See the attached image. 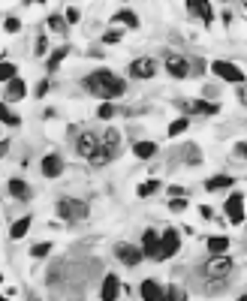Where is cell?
Returning a JSON list of instances; mask_svg holds the SVG:
<instances>
[{
	"label": "cell",
	"instance_id": "cell-1",
	"mask_svg": "<svg viewBox=\"0 0 247 301\" xmlns=\"http://www.w3.org/2000/svg\"><path fill=\"white\" fill-rule=\"evenodd\" d=\"M85 87H88L94 96L106 99V103H112V99H118V96L127 93V81H124L121 75H115L112 69H97V72H91V75L85 78Z\"/></svg>",
	"mask_w": 247,
	"mask_h": 301
},
{
	"label": "cell",
	"instance_id": "cell-2",
	"mask_svg": "<svg viewBox=\"0 0 247 301\" xmlns=\"http://www.w3.org/2000/svg\"><path fill=\"white\" fill-rule=\"evenodd\" d=\"M202 271H205V280H229L235 271V259L232 256H211L202 265Z\"/></svg>",
	"mask_w": 247,
	"mask_h": 301
},
{
	"label": "cell",
	"instance_id": "cell-3",
	"mask_svg": "<svg viewBox=\"0 0 247 301\" xmlns=\"http://www.w3.org/2000/svg\"><path fill=\"white\" fill-rule=\"evenodd\" d=\"M88 211H91V208H88L85 199H57V214H60V220H66V223L85 220Z\"/></svg>",
	"mask_w": 247,
	"mask_h": 301
},
{
	"label": "cell",
	"instance_id": "cell-4",
	"mask_svg": "<svg viewBox=\"0 0 247 301\" xmlns=\"http://www.w3.org/2000/svg\"><path fill=\"white\" fill-rule=\"evenodd\" d=\"M211 72H214L217 78H223V81H232V84H241V81H244V72H241L235 63H229V60H214V63H211Z\"/></svg>",
	"mask_w": 247,
	"mask_h": 301
},
{
	"label": "cell",
	"instance_id": "cell-5",
	"mask_svg": "<svg viewBox=\"0 0 247 301\" xmlns=\"http://www.w3.org/2000/svg\"><path fill=\"white\" fill-rule=\"evenodd\" d=\"M184 115H217L220 112V106L217 103H205V99H181V103H175Z\"/></svg>",
	"mask_w": 247,
	"mask_h": 301
},
{
	"label": "cell",
	"instance_id": "cell-6",
	"mask_svg": "<svg viewBox=\"0 0 247 301\" xmlns=\"http://www.w3.org/2000/svg\"><path fill=\"white\" fill-rule=\"evenodd\" d=\"M157 75V60L154 57H136L130 63V78H154Z\"/></svg>",
	"mask_w": 247,
	"mask_h": 301
},
{
	"label": "cell",
	"instance_id": "cell-7",
	"mask_svg": "<svg viewBox=\"0 0 247 301\" xmlns=\"http://www.w3.org/2000/svg\"><path fill=\"white\" fill-rule=\"evenodd\" d=\"M226 217H229L232 226H241V223H244V196H241V193H232V196L226 199Z\"/></svg>",
	"mask_w": 247,
	"mask_h": 301
},
{
	"label": "cell",
	"instance_id": "cell-8",
	"mask_svg": "<svg viewBox=\"0 0 247 301\" xmlns=\"http://www.w3.org/2000/svg\"><path fill=\"white\" fill-rule=\"evenodd\" d=\"M178 247H181L178 232H175V229H166V232L160 235V256H157V259H169V256H175Z\"/></svg>",
	"mask_w": 247,
	"mask_h": 301
},
{
	"label": "cell",
	"instance_id": "cell-9",
	"mask_svg": "<svg viewBox=\"0 0 247 301\" xmlns=\"http://www.w3.org/2000/svg\"><path fill=\"white\" fill-rule=\"evenodd\" d=\"M97 148H100V136L91 133V130H85V133L75 139V151H78V157H85V160H88Z\"/></svg>",
	"mask_w": 247,
	"mask_h": 301
},
{
	"label": "cell",
	"instance_id": "cell-10",
	"mask_svg": "<svg viewBox=\"0 0 247 301\" xmlns=\"http://www.w3.org/2000/svg\"><path fill=\"white\" fill-rule=\"evenodd\" d=\"M115 256H118L124 265H130V268H133V265H139V262L145 259L139 247H133V244H124V241H121V244H115Z\"/></svg>",
	"mask_w": 247,
	"mask_h": 301
},
{
	"label": "cell",
	"instance_id": "cell-11",
	"mask_svg": "<svg viewBox=\"0 0 247 301\" xmlns=\"http://www.w3.org/2000/svg\"><path fill=\"white\" fill-rule=\"evenodd\" d=\"M139 250H142V256H148V259H157V256H160V235H157V229H145Z\"/></svg>",
	"mask_w": 247,
	"mask_h": 301
},
{
	"label": "cell",
	"instance_id": "cell-12",
	"mask_svg": "<svg viewBox=\"0 0 247 301\" xmlns=\"http://www.w3.org/2000/svg\"><path fill=\"white\" fill-rule=\"evenodd\" d=\"M166 69H169L172 78H187V75H190V63H187V57H181V54H169V57H166Z\"/></svg>",
	"mask_w": 247,
	"mask_h": 301
},
{
	"label": "cell",
	"instance_id": "cell-13",
	"mask_svg": "<svg viewBox=\"0 0 247 301\" xmlns=\"http://www.w3.org/2000/svg\"><path fill=\"white\" fill-rule=\"evenodd\" d=\"M39 169H42L45 178H57V175L63 172V160H60V154H45L42 163H39Z\"/></svg>",
	"mask_w": 247,
	"mask_h": 301
},
{
	"label": "cell",
	"instance_id": "cell-14",
	"mask_svg": "<svg viewBox=\"0 0 247 301\" xmlns=\"http://www.w3.org/2000/svg\"><path fill=\"white\" fill-rule=\"evenodd\" d=\"M100 298H103V301H118V298H121V280H118L115 274H109V277L103 280Z\"/></svg>",
	"mask_w": 247,
	"mask_h": 301
},
{
	"label": "cell",
	"instance_id": "cell-15",
	"mask_svg": "<svg viewBox=\"0 0 247 301\" xmlns=\"http://www.w3.org/2000/svg\"><path fill=\"white\" fill-rule=\"evenodd\" d=\"M184 6H187V9H190L193 15H199V18H202L205 24H208V21L214 18V9H211V3H208V0H187Z\"/></svg>",
	"mask_w": 247,
	"mask_h": 301
},
{
	"label": "cell",
	"instance_id": "cell-16",
	"mask_svg": "<svg viewBox=\"0 0 247 301\" xmlns=\"http://www.w3.org/2000/svg\"><path fill=\"white\" fill-rule=\"evenodd\" d=\"M139 295H142L145 301H163V286H160L157 280H142Z\"/></svg>",
	"mask_w": 247,
	"mask_h": 301
},
{
	"label": "cell",
	"instance_id": "cell-17",
	"mask_svg": "<svg viewBox=\"0 0 247 301\" xmlns=\"http://www.w3.org/2000/svg\"><path fill=\"white\" fill-rule=\"evenodd\" d=\"M118 145H121V133H118L115 127H106V133H103V139H100V148L118 154Z\"/></svg>",
	"mask_w": 247,
	"mask_h": 301
},
{
	"label": "cell",
	"instance_id": "cell-18",
	"mask_svg": "<svg viewBox=\"0 0 247 301\" xmlns=\"http://www.w3.org/2000/svg\"><path fill=\"white\" fill-rule=\"evenodd\" d=\"M9 193H12V199H18V202H27V199L33 196V190H30L21 178H12V181H9Z\"/></svg>",
	"mask_w": 247,
	"mask_h": 301
},
{
	"label": "cell",
	"instance_id": "cell-19",
	"mask_svg": "<svg viewBox=\"0 0 247 301\" xmlns=\"http://www.w3.org/2000/svg\"><path fill=\"white\" fill-rule=\"evenodd\" d=\"M112 21H115V24H127L130 30H136V27H139V15H136L133 9H118V12L112 15Z\"/></svg>",
	"mask_w": 247,
	"mask_h": 301
},
{
	"label": "cell",
	"instance_id": "cell-20",
	"mask_svg": "<svg viewBox=\"0 0 247 301\" xmlns=\"http://www.w3.org/2000/svg\"><path fill=\"white\" fill-rule=\"evenodd\" d=\"M24 93H27V87H24V81H21L18 75H15L12 81H6V99H9V103H18Z\"/></svg>",
	"mask_w": 247,
	"mask_h": 301
},
{
	"label": "cell",
	"instance_id": "cell-21",
	"mask_svg": "<svg viewBox=\"0 0 247 301\" xmlns=\"http://www.w3.org/2000/svg\"><path fill=\"white\" fill-rule=\"evenodd\" d=\"M232 184H235V175H214V178H208L205 187H208L211 193H217V190H229Z\"/></svg>",
	"mask_w": 247,
	"mask_h": 301
},
{
	"label": "cell",
	"instance_id": "cell-22",
	"mask_svg": "<svg viewBox=\"0 0 247 301\" xmlns=\"http://www.w3.org/2000/svg\"><path fill=\"white\" fill-rule=\"evenodd\" d=\"M133 154H136L139 160H151V157L157 154V145H154V142H133Z\"/></svg>",
	"mask_w": 247,
	"mask_h": 301
},
{
	"label": "cell",
	"instance_id": "cell-23",
	"mask_svg": "<svg viewBox=\"0 0 247 301\" xmlns=\"http://www.w3.org/2000/svg\"><path fill=\"white\" fill-rule=\"evenodd\" d=\"M208 250H211L214 256H226V250H229V238H223V235H211V238H208Z\"/></svg>",
	"mask_w": 247,
	"mask_h": 301
},
{
	"label": "cell",
	"instance_id": "cell-24",
	"mask_svg": "<svg viewBox=\"0 0 247 301\" xmlns=\"http://www.w3.org/2000/svg\"><path fill=\"white\" fill-rule=\"evenodd\" d=\"M115 157H118V154H112V151H106V148H97V151L88 157V163H91V166H106V163L115 160Z\"/></svg>",
	"mask_w": 247,
	"mask_h": 301
},
{
	"label": "cell",
	"instance_id": "cell-25",
	"mask_svg": "<svg viewBox=\"0 0 247 301\" xmlns=\"http://www.w3.org/2000/svg\"><path fill=\"white\" fill-rule=\"evenodd\" d=\"M30 223H33L30 217H21V220H15V223L9 226V235H12L15 241H18V238H24V235H27V229H30Z\"/></svg>",
	"mask_w": 247,
	"mask_h": 301
},
{
	"label": "cell",
	"instance_id": "cell-26",
	"mask_svg": "<svg viewBox=\"0 0 247 301\" xmlns=\"http://www.w3.org/2000/svg\"><path fill=\"white\" fill-rule=\"evenodd\" d=\"M0 124H6V127H18L21 124V118L6 106V103H0Z\"/></svg>",
	"mask_w": 247,
	"mask_h": 301
},
{
	"label": "cell",
	"instance_id": "cell-27",
	"mask_svg": "<svg viewBox=\"0 0 247 301\" xmlns=\"http://www.w3.org/2000/svg\"><path fill=\"white\" fill-rule=\"evenodd\" d=\"M163 301H187V292H184L178 283H172V286L163 289Z\"/></svg>",
	"mask_w": 247,
	"mask_h": 301
},
{
	"label": "cell",
	"instance_id": "cell-28",
	"mask_svg": "<svg viewBox=\"0 0 247 301\" xmlns=\"http://www.w3.org/2000/svg\"><path fill=\"white\" fill-rule=\"evenodd\" d=\"M18 75V66L15 63H9V60H0V81L6 84V81H12Z\"/></svg>",
	"mask_w": 247,
	"mask_h": 301
},
{
	"label": "cell",
	"instance_id": "cell-29",
	"mask_svg": "<svg viewBox=\"0 0 247 301\" xmlns=\"http://www.w3.org/2000/svg\"><path fill=\"white\" fill-rule=\"evenodd\" d=\"M69 54V45H63V48H57V51H51V57H48V72H54L57 66H60V60Z\"/></svg>",
	"mask_w": 247,
	"mask_h": 301
},
{
	"label": "cell",
	"instance_id": "cell-30",
	"mask_svg": "<svg viewBox=\"0 0 247 301\" xmlns=\"http://www.w3.org/2000/svg\"><path fill=\"white\" fill-rule=\"evenodd\" d=\"M157 190H160V181H157V178H151V181L139 184V196H142V199H145V196H154Z\"/></svg>",
	"mask_w": 247,
	"mask_h": 301
},
{
	"label": "cell",
	"instance_id": "cell-31",
	"mask_svg": "<svg viewBox=\"0 0 247 301\" xmlns=\"http://www.w3.org/2000/svg\"><path fill=\"white\" fill-rule=\"evenodd\" d=\"M48 27L54 30V33H66V21H63V15H48Z\"/></svg>",
	"mask_w": 247,
	"mask_h": 301
},
{
	"label": "cell",
	"instance_id": "cell-32",
	"mask_svg": "<svg viewBox=\"0 0 247 301\" xmlns=\"http://www.w3.org/2000/svg\"><path fill=\"white\" fill-rule=\"evenodd\" d=\"M187 127H190V121H187V118H178V121H172V124H169V136L175 139V136H181Z\"/></svg>",
	"mask_w": 247,
	"mask_h": 301
},
{
	"label": "cell",
	"instance_id": "cell-33",
	"mask_svg": "<svg viewBox=\"0 0 247 301\" xmlns=\"http://www.w3.org/2000/svg\"><path fill=\"white\" fill-rule=\"evenodd\" d=\"M48 250H51V244L42 241V244H33V247H30V256H33V259H42V256H48Z\"/></svg>",
	"mask_w": 247,
	"mask_h": 301
},
{
	"label": "cell",
	"instance_id": "cell-34",
	"mask_svg": "<svg viewBox=\"0 0 247 301\" xmlns=\"http://www.w3.org/2000/svg\"><path fill=\"white\" fill-rule=\"evenodd\" d=\"M115 112H118V109H115V106H112V103H103V106H100V109H97V115H100V118H103V121H109V118H115Z\"/></svg>",
	"mask_w": 247,
	"mask_h": 301
},
{
	"label": "cell",
	"instance_id": "cell-35",
	"mask_svg": "<svg viewBox=\"0 0 247 301\" xmlns=\"http://www.w3.org/2000/svg\"><path fill=\"white\" fill-rule=\"evenodd\" d=\"M184 163H199V148H196V145H187V148H184Z\"/></svg>",
	"mask_w": 247,
	"mask_h": 301
},
{
	"label": "cell",
	"instance_id": "cell-36",
	"mask_svg": "<svg viewBox=\"0 0 247 301\" xmlns=\"http://www.w3.org/2000/svg\"><path fill=\"white\" fill-rule=\"evenodd\" d=\"M121 36H124L121 30H109V33H103V42H106V45H115V42H121Z\"/></svg>",
	"mask_w": 247,
	"mask_h": 301
},
{
	"label": "cell",
	"instance_id": "cell-37",
	"mask_svg": "<svg viewBox=\"0 0 247 301\" xmlns=\"http://www.w3.org/2000/svg\"><path fill=\"white\" fill-rule=\"evenodd\" d=\"M78 18H81V12H78L75 6H69V9H66V15H63V21H66V24H75Z\"/></svg>",
	"mask_w": 247,
	"mask_h": 301
},
{
	"label": "cell",
	"instance_id": "cell-38",
	"mask_svg": "<svg viewBox=\"0 0 247 301\" xmlns=\"http://www.w3.org/2000/svg\"><path fill=\"white\" fill-rule=\"evenodd\" d=\"M3 27H6L9 33H18V30H21V21H18V18H6V21H3Z\"/></svg>",
	"mask_w": 247,
	"mask_h": 301
},
{
	"label": "cell",
	"instance_id": "cell-39",
	"mask_svg": "<svg viewBox=\"0 0 247 301\" xmlns=\"http://www.w3.org/2000/svg\"><path fill=\"white\" fill-rule=\"evenodd\" d=\"M45 48H48V39H45V33H39L36 36V54H45Z\"/></svg>",
	"mask_w": 247,
	"mask_h": 301
},
{
	"label": "cell",
	"instance_id": "cell-40",
	"mask_svg": "<svg viewBox=\"0 0 247 301\" xmlns=\"http://www.w3.org/2000/svg\"><path fill=\"white\" fill-rule=\"evenodd\" d=\"M169 196H172V199H184L187 190H184V187H169Z\"/></svg>",
	"mask_w": 247,
	"mask_h": 301
},
{
	"label": "cell",
	"instance_id": "cell-41",
	"mask_svg": "<svg viewBox=\"0 0 247 301\" xmlns=\"http://www.w3.org/2000/svg\"><path fill=\"white\" fill-rule=\"evenodd\" d=\"M169 208H172V211H184V208H187V199H172Z\"/></svg>",
	"mask_w": 247,
	"mask_h": 301
},
{
	"label": "cell",
	"instance_id": "cell-42",
	"mask_svg": "<svg viewBox=\"0 0 247 301\" xmlns=\"http://www.w3.org/2000/svg\"><path fill=\"white\" fill-rule=\"evenodd\" d=\"M199 214H202V220H211V217H214V211H211L208 205H202V208H199Z\"/></svg>",
	"mask_w": 247,
	"mask_h": 301
},
{
	"label": "cell",
	"instance_id": "cell-43",
	"mask_svg": "<svg viewBox=\"0 0 247 301\" xmlns=\"http://www.w3.org/2000/svg\"><path fill=\"white\" fill-rule=\"evenodd\" d=\"M247 154V145L244 142H238V145H235V157H238V160H241V157H244Z\"/></svg>",
	"mask_w": 247,
	"mask_h": 301
},
{
	"label": "cell",
	"instance_id": "cell-44",
	"mask_svg": "<svg viewBox=\"0 0 247 301\" xmlns=\"http://www.w3.org/2000/svg\"><path fill=\"white\" fill-rule=\"evenodd\" d=\"M45 90H48V81H39L36 84V96H45Z\"/></svg>",
	"mask_w": 247,
	"mask_h": 301
},
{
	"label": "cell",
	"instance_id": "cell-45",
	"mask_svg": "<svg viewBox=\"0 0 247 301\" xmlns=\"http://www.w3.org/2000/svg\"><path fill=\"white\" fill-rule=\"evenodd\" d=\"M9 154V142H0V157H6Z\"/></svg>",
	"mask_w": 247,
	"mask_h": 301
},
{
	"label": "cell",
	"instance_id": "cell-46",
	"mask_svg": "<svg viewBox=\"0 0 247 301\" xmlns=\"http://www.w3.org/2000/svg\"><path fill=\"white\" fill-rule=\"evenodd\" d=\"M0 301H9V295H0Z\"/></svg>",
	"mask_w": 247,
	"mask_h": 301
},
{
	"label": "cell",
	"instance_id": "cell-47",
	"mask_svg": "<svg viewBox=\"0 0 247 301\" xmlns=\"http://www.w3.org/2000/svg\"><path fill=\"white\" fill-rule=\"evenodd\" d=\"M0 280H3V274H0Z\"/></svg>",
	"mask_w": 247,
	"mask_h": 301
}]
</instances>
